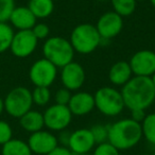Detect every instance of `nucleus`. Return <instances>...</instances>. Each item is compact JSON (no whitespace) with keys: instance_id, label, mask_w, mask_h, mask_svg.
<instances>
[{"instance_id":"f257e3e1","label":"nucleus","mask_w":155,"mask_h":155,"mask_svg":"<svg viewBox=\"0 0 155 155\" xmlns=\"http://www.w3.org/2000/svg\"><path fill=\"white\" fill-rule=\"evenodd\" d=\"M120 91L124 106L130 110H147L155 101V88L148 77L133 75Z\"/></svg>"},{"instance_id":"f03ea898","label":"nucleus","mask_w":155,"mask_h":155,"mask_svg":"<svg viewBox=\"0 0 155 155\" xmlns=\"http://www.w3.org/2000/svg\"><path fill=\"white\" fill-rule=\"evenodd\" d=\"M107 127V141L119 151L134 148L142 138L141 124L131 118H123Z\"/></svg>"},{"instance_id":"7ed1b4c3","label":"nucleus","mask_w":155,"mask_h":155,"mask_svg":"<svg viewBox=\"0 0 155 155\" xmlns=\"http://www.w3.org/2000/svg\"><path fill=\"white\" fill-rule=\"evenodd\" d=\"M69 41L74 52L85 55L93 53L99 47L101 36L96 26L91 24H80L71 31Z\"/></svg>"},{"instance_id":"20e7f679","label":"nucleus","mask_w":155,"mask_h":155,"mask_svg":"<svg viewBox=\"0 0 155 155\" xmlns=\"http://www.w3.org/2000/svg\"><path fill=\"white\" fill-rule=\"evenodd\" d=\"M74 53L70 41L61 36L48 37L43 45L44 58L58 68H62L72 62Z\"/></svg>"},{"instance_id":"39448f33","label":"nucleus","mask_w":155,"mask_h":155,"mask_svg":"<svg viewBox=\"0 0 155 155\" xmlns=\"http://www.w3.org/2000/svg\"><path fill=\"white\" fill-rule=\"evenodd\" d=\"M95 107L102 115L115 117L121 114L124 106L121 91L112 86H103L94 94Z\"/></svg>"},{"instance_id":"423d86ee","label":"nucleus","mask_w":155,"mask_h":155,"mask_svg":"<svg viewBox=\"0 0 155 155\" xmlns=\"http://www.w3.org/2000/svg\"><path fill=\"white\" fill-rule=\"evenodd\" d=\"M3 102L5 112L10 116L19 119L22 115L32 110V91L25 86H17L9 91Z\"/></svg>"},{"instance_id":"0eeeda50","label":"nucleus","mask_w":155,"mask_h":155,"mask_svg":"<svg viewBox=\"0 0 155 155\" xmlns=\"http://www.w3.org/2000/svg\"><path fill=\"white\" fill-rule=\"evenodd\" d=\"M56 77L58 67L45 58L33 63L29 70V79L35 87H50L56 80Z\"/></svg>"},{"instance_id":"6e6552de","label":"nucleus","mask_w":155,"mask_h":155,"mask_svg":"<svg viewBox=\"0 0 155 155\" xmlns=\"http://www.w3.org/2000/svg\"><path fill=\"white\" fill-rule=\"evenodd\" d=\"M43 115L45 127L51 132H61L67 129L73 116L68 106L56 103L50 105Z\"/></svg>"},{"instance_id":"1a4fd4ad","label":"nucleus","mask_w":155,"mask_h":155,"mask_svg":"<svg viewBox=\"0 0 155 155\" xmlns=\"http://www.w3.org/2000/svg\"><path fill=\"white\" fill-rule=\"evenodd\" d=\"M37 44L38 39L31 30L17 31L13 36L10 50L16 58H25L33 54L37 48Z\"/></svg>"},{"instance_id":"9d476101","label":"nucleus","mask_w":155,"mask_h":155,"mask_svg":"<svg viewBox=\"0 0 155 155\" xmlns=\"http://www.w3.org/2000/svg\"><path fill=\"white\" fill-rule=\"evenodd\" d=\"M132 72L138 77L150 78L155 72V52L152 50H139L129 61Z\"/></svg>"},{"instance_id":"9b49d317","label":"nucleus","mask_w":155,"mask_h":155,"mask_svg":"<svg viewBox=\"0 0 155 155\" xmlns=\"http://www.w3.org/2000/svg\"><path fill=\"white\" fill-rule=\"evenodd\" d=\"M96 28L102 39L110 41L122 31L123 17L114 11L105 12L99 17L96 24Z\"/></svg>"},{"instance_id":"f8f14e48","label":"nucleus","mask_w":155,"mask_h":155,"mask_svg":"<svg viewBox=\"0 0 155 155\" xmlns=\"http://www.w3.org/2000/svg\"><path fill=\"white\" fill-rule=\"evenodd\" d=\"M61 69V82L63 87L70 91H78L83 86L86 75L82 65L72 61Z\"/></svg>"},{"instance_id":"ddd939ff","label":"nucleus","mask_w":155,"mask_h":155,"mask_svg":"<svg viewBox=\"0 0 155 155\" xmlns=\"http://www.w3.org/2000/svg\"><path fill=\"white\" fill-rule=\"evenodd\" d=\"M28 144L32 153L37 155H46L58 147V140L51 131L41 130L32 133L28 139Z\"/></svg>"},{"instance_id":"4468645a","label":"nucleus","mask_w":155,"mask_h":155,"mask_svg":"<svg viewBox=\"0 0 155 155\" xmlns=\"http://www.w3.org/2000/svg\"><path fill=\"white\" fill-rule=\"evenodd\" d=\"M96 141L91 129H78L70 133L69 142L67 148L74 155L87 154L96 147Z\"/></svg>"},{"instance_id":"2eb2a0df","label":"nucleus","mask_w":155,"mask_h":155,"mask_svg":"<svg viewBox=\"0 0 155 155\" xmlns=\"http://www.w3.org/2000/svg\"><path fill=\"white\" fill-rule=\"evenodd\" d=\"M67 106L74 116H85L95 108L94 95L87 91H77L72 94Z\"/></svg>"},{"instance_id":"dca6fc26","label":"nucleus","mask_w":155,"mask_h":155,"mask_svg":"<svg viewBox=\"0 0 155 155\" xmlns=\"http://www.w3.org/2000/svg\"><path fill=\"white\" fill-rule=\"evenodd\" d=\"M37 18L30 11L28 7H15L11 16H10V24L13 28L21 30H32L36 24Z\"/></svg>"},{"instance_id":"f3484780","label":"nucleus","mask_w":155,"mask_h":155,"mask_svg":"<svg viewBox=\"0 0 155 155\" xmlns=\"http://www.w3.org/2000/svg\"><path fill=\"white\" fill-rule=\"evenodd\" d=\"M131 66L129 62L125 61H118L110 66L108 71V80L115 86H121L127 84L131 78L133 77Z\"/></svg>"},{"instance_id":"a211bd4d","label":"nucleus","mask_w":155,"mask_h":155,"mask_svg":"<svg viewBox=\"0 0 155 155\" xmlns=\"http://www.w3.org/2000/svg\"><path fill=\"white\" fill-rule=\"evenodd\" d=\"M19 124L25 131L31 134L41 131L45 127L43 113L38 112V110H30L19 118Z\"/></svg>"},{"instance_id":"6ab92c4d","label":"nucleus","mask_w":155,"mask_h":155,"mask_svg":"<svg viewBox=\"0 0 155 155\" xmlns=\"http://www.w3.org/2000/svg\"><path fill=\"white\" fill-rule=\"evenodd\" d=\"M27 7L37 19L49 17L54 11L53 0H29Z\"/></svg>"},{"instance_id":"aec40b11","label":"nucleus","mask_w":155,"mask_h":155,"mask_svg":"<svg viewBox=\"0 0 155 155\" xmlns=\"http://www.w3.org/2000/svg\"><path fill=\"white\" fill-rule=\"evenodd\" d=\"M1 154L2 155H32L33 153L31 151L30 147H29L28 142L20 139H14V138H12L7 143L2 144Z\"/></svg>"},{"instance_id":"412c9836","label":"nucleus","mask_w":155,"mask_h":155,"mask_svg":"<svg viewBox=\"0 0 155 155\" xmlns=\"http://www.w3.org/2000/svg\"><path fill=\"white\" fill-rule=\"evenodd\" d=\"M140 124H141L142 137L149 143L155 146V113L147 114L146 118Z\"/></svg>"},{"instance_id":"4be33fe9","label":"nucleus","mask_w":155,"mask_h":155,"mask_svg":"<svg viewBox=\"0 0 155 155\" xmlns=\"http://www.w3.org/2000/svg\"><path fill=\"white\" fill-rule=\"evenodd\" d=\"M112 3L113 11L116 12L121 17H127L135 12L136 0H110Z\"/></svg>"},{"instance_id":"5701e85b","label":"nucleus","mask_w":155,"mask_h":155,"mask_svg":"<svg viewBox=\"0 0 155 155\" xmlns=\"http://www.w3.org/2000/svg\"><path fill=\"white\" fill-rule=\"evenodd\" d=\"M14 34L15 32L11 25L8 22H0V53L10 50Z\"/></svg>"},{"instance_id":"b1692460","label":"nucleus","mask_w":155,"mask_h":155,"mask_svg":"<svg viewBox=\"0 0 155 155\" xmlns=\"http://www.w3.org/2000/svg\"><path fill=\"white\" fill-rule=\"evenodd\" d=\"M32 100L33 104L37 106H45L51 100V91L49 87L36 86L32 91Z\"/></svg>"},{"instance_id":"393cba45","label":"nucleus","mask_w":155,"mask_h":155,"mask_svg":"<svg viewBox=\"0 0 155 155\" xmlns=\"http://www.w3.org/2000/svg\"><path fill=\"white\" fill-rule=\"evenodd\" d=\"M15 7V0H0V22L9 21Z\"/></svg>"},{"instance_id":"a878e982","label":"nucleus","mask_w":155,"mask_h":155,"mask_svg":"<svg viewBox=\"0 0 155 155\" xmlns=\"http://www.w3.org/2000/svg\"><path fill=\"white\" fill-rule=\"evenodd\" d=\"M91 132L93 134L95 141L97 144L107 141L108 137V127L103 124H95L91 127Z\"/></svg>"},{"instance_id":"bb28decb","label":"nucleus","mask_w":155,"mask_h":155,"mask_svg":"<svg viewBox=\"0 0 155 155\" xmlns=\"http://www.w3.org/2000/svg\"><path fill=\"white\" fill-rule=\"evenodd\" d=\"M93 155H120L118 149L115 148L108 141L102 142L96 146Z\"/></svg>"},{"instance_id":"cd10ccee","label":"nucleus","mask_w":155,"mask_h":155,"mask_svg":"<svg viewBox=\"0 0 155 155\" xmlns=\"http://www.w3.org/2000/svg\"><path fill=\"white\" fill-rule=\"evenodd\" d=\"M13 138V130L10 123L5 120H0V144L7 143Z\"/></svg>"},{"instance_id":"c85d7f7f","label":"nucleus","mask_w":155,"mask_h":155,"mask_svg":"<svg viewBox=\"0 0 155 155\" xmlns=\"http://www.w3.org/2000/svg\"><path fill=\"white\" fill-rule=\"evenodd\" d=\"M31 31L38 41L39 39H47L50 34L49 27L47 24H44V22H36Z\"/></svg>"},{"instance_id":"c756f323","label":"nucleus","mask_w":155,"mask_h":155,"mask_svg":"<svg viewBox=\"0 0 155 155\" xmlns=\"http://www.w3.org/2000/svg\"><path fill=\"white\" fill-rule=\"evenodd\" d=\"M71 91L69 89L65 88V87H62V88L58 89L55 93V96H54V100H55L56 104H61V105H68L69 101L71 99Z\"/></svg>"},{"instance_id":"7c9ffc66","label":"nucleus","mask_w":155,"mask_h":155,"mask_svg":"<svg viewBox=\"0 0 155 155\" xmlns=\"http://www.w3.org/2000/svg\"><path fill=\"white\" fill-rule=\"evenodd\" d=\"M147 113L146 110H131V119L138 123H141L143 119L146 118Z\"/></svg>"},{"instance_id":"2f4dec72","label":"nucleus","mask_w":155,"mask_h":155,"mask_svg":"<svg viewBox=\"0 0 155 155\" xmlns=\"http://www.w3.org/2000/svg\"><path fill=\"white\" fill-rule=\"evenodd\" d=\"M46 155H74V154H73L67 147L58 146V147H56L54 150H52L51 152Z\"/></svg>"},{"instance_id":"473e14b6","label":"nucleus","mask_w":155,"mask_h":155,"mask_svg":"<svg viewBox=\"0 0 155 155\" xmlns=\"http://www.w3.org/2000/svg\"><path fill=\"white\" fill-rule=\"evenodd\" d=\"M69 137H70V133L67 131H61L60 135L58 137V144H62L63 147H68V142H69Z\"/></svg>"},{"instance_id":"72a5a7b5","label":"nucleus","mask_w":155,"mask_h":155,"mask_svg":"<svg viewBox=\"0 0 155 155\" xmlns=\"http://www.w3.org/2000/svg\"><path fill=\"white\" fill-rule=\"evenodd\" d=\"M3 110H5V102H3V99L0 97V115L2 114Z\"/></svg>"},{"instance_id":"f704fd0d","label":"nucleus","mask_w":155,"mask_h":155,"mask_svg":"<svg viewBox=\"0 0 155 155\" xmlns=\"http://www.w3.org/2000/svg\"><path fill=\"white\" fill-rule=\"evenodd\" d=\"M150 79H151V82H152L153 86H154V88H155V72L153 73L152 75H151V77H150Z\"/></svg>"},{"instance_id":"c9c22d12","label":"nucleus","mask_w":155,"mask_h":155,"mask_svg":"<svg viewBox=\"0 0 155 155\" xmlns=\"http://www.w3.org/2000/svg\"><path fill=\"white\" fill-rule=\"evenodd\" d=\"M150 2H151V5H153V8L155 9V0H150Z\"/></svg>"},{"instance_id":"e433bc0d","label":"nucleus","mask_w":155,"mask_h":155,"mask_svg":"<svg viewBox=\"0 0 155 155\" xmlns=\"http://www.w3.org/2000/svg\"><path fill=\"white\" fill-rule=\"evenodd\" d=\"M79 155H89V154L87 153V154H79Z\"/></svg>"},{"instance_id":"4c0bfd02","label":"nucleus","mask_w":155,"mask_h":155,"mask_svg":"<svg viewBox=\"0 0 155 155\" xmlns=\"http://www.w3.org/2000/svg\"><path fill=\"white\" fill-rule=\"evenodd\" d=\"M136 1H144V0H136Z\"/></svg>"},{"instance_id":"58836bf2","label":"nucleus","mask_w":155,"mask_h":155,"mask_svg":"<svg viewBox=\"0 0 155 155\" xmlns=\"http://www.w3.org/2000/svg\"><path fill=\"white\" fill-rule=\"evenodd\" d=\"M99 1H106V0H99Z\"/></svg>"},{"instance_id":"ea45409f","label":"nucleus","mask_w":155,"mask_h":155,"mask_svg":"<svg viewBox=\"0 0 155 155\" xmlns=\"http://www.w3.org/2000/svg\"><path fill=\"white\" fill-rule=\"evenodd\" d=\"M152 155H155V153H153V154H152Z\"/></svg>"}]
</instances>
